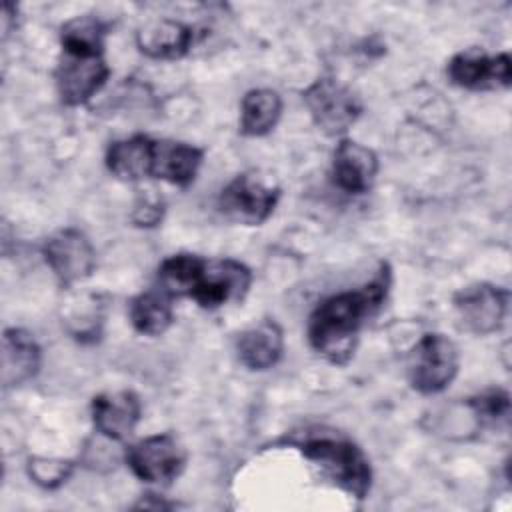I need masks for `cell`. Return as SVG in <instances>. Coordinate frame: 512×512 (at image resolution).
<instances>
[{
    "instance_id": "cell-20",
    "label": "cell",
    "mask_w": 512,
    "mask_h": 512,
    "mask_svg": "<svg viewBox=\"0 0 512 512\" xmlns=\"http://www.w3.org/2000/svg\"><path fill=\"white\" fill-rule=\"evenodd\" d=\"M172 320V298L160 288L142 292L130 302V322L134 330L144 336L164 334L170 328Z\"/></svg>"
},
{
    "instance_id": "cell-5",
    "label": "cell",
    "mask_w": 512,
    "mask_h": 512,
    "mask_svg": "<svg viewBox=\"0 0 512 512\" xmlns=\"http://www.w3.org/2000/svg\"><path fill=\"white\" fill-rule=\"evenodd\" d=\"M302 98L314 124L330 136L344 134L362 112L360 98L330 76L314 80L302 92Z\"/></svg>"
},
{
    "instance_id": "cell-11",
    "label": "cell",
    "mask_w": 512,
    "mask_h": 512,
    "mask_svg": "<svg viewBox=\"0 0 512 512\" xmlns=\"http://www.w3.org/2000/svg\"><path fill=\"white\" fill-rule=\"evenodd\" d=\"M108 74L104 56L62 54L54 74L58 96L66 106H80L102 88Z\"/></svg>"
},
{
    "instance_id": "cell-13",
    "label": "cell",
    "mask_w": 512,
    "mask_h": 512,
    "mask_svg": "<svg viewBox=\"0 0 512 512\" xmlns=\"http://www.w3.org/2000/svg\"><path fill=\"white\" fill-rule=\"evenodd\" d=\"M378 172V158L368 146L344 138L338 142L332 160L334 184L346 194H364L370 190Z\"/></svg>"
},
{
    "instance_id": "cell-6",
    "label": "cell",
    "mask_w": 512,
    "mask_h": 512,
    "mask_svg": "<svg viewBox=\"0 0 512 512\" xmlns=\"http://www.w3.org/2000/svg\"><path fill=\"white\" fill-rule=\"evenodd\" d=\"M186 454L172 434H154L126 450V464L148 484H170L184 468Z\"/></svg>"
},
{
    "instance_id": "cell-15",
    "label": "cell",
    "mask_w": 512,
    "mask_h": 512,
    "mask_svg": "<svg viewBox=\"0 0 512 512\" xmlns=\"http://www.w3.org/2000/svg\"><path fill=\"white\" fill-rule=\"evenodd\" d=\"M194 42V30L178 20L160 18L144 24L136 32L138 50L154 60L182 58Z\"/></svg>"
},
{
    "instance_id": "cell-8",
    "label": "cell",
    "mask_w": 512,
    "mask_h": 512,
    "mask_svg": "<svg viewBox=\"0 0 512 512\" xmlns=\"http://www.w3.org/2000/svg\"><path fill=\"white\" fill-rule=\"evenodd\" d=\"M42 254L62 286H72L88 278L96 264L90 240L76 228L54 232L42 246Z\"/></svg>"
},
{
    "instance_id": "cell-22",
    "label": "cell",
    "mask_w": 512,
    "mask_h": 512,
    "mask_svg": "<svg viewBox=\"0 0 512 512\" xmlns=\"http://www.w3.org/2000/svg\"><path fill=\"white\" fill-rule=\"evenodd\" d=\"M204 260L206 258L188 252H180L162 260V264L158 266V288L170 298H190Z\"/></svg>"
},
{
    "instance_id": "cell-14",
    "label": "cell",
    "mask_w": 512,
    "mask_h": 512,
    "mask_svg": "<svg viewBox=\"0 0 512 512\" xmlns=\"http://www.w3.org/2000/svg\"><path fill=\"white\" fill-rule=\"evenodd\" d=\"M156 140L146 134H136L110 144L106 152L108 170L124 182L154 178Z\"/></svg>"
},
{
    "instance_id": "cell-17",
    "label": "cell",
    "mask_w": 512,
    "mask_h": 512,
    "mask_svg": "<svg viewBox=\"0 0 512 512\" xmlns=\"http://www.w3.org/2000/svg\"><path fill=\"white\" fill-rule=\"evenodd\" d=\"M284 350L282 328L274 320H262L256 326L244 330L236 340V352L240 362L250 370L272 368Z\"/></svg>"
},
{
    "instance_id": "cell-12",
    "label": "cell",
    "mask_w": 512,
    "mask_h": 512,
    "mask_svg": "<svg viewBox=\"0 0 512 512\" xmlns=\"http://www.w3.org/2000/svg\"><path fill=\"white\" fill-rule=\"evenodd\" d=\"M142 404L140 398L130 390L104 392L92 400V422L94 428L108 440H126L132 436L140 422Z\"/></svg>"
},
{
    "instance_id": "cell-21",
    "label": "cell",
    "mask_w": 512,
    "mask_h": 512,
    "mask_svg": "<svg viewBox=\"0 0 512 512\" xmlns=\"http://www.w3.org/2000/svg\"><path fill=\"white\" fill-rule=\"evenodd\" d=\"M106 30V24L96 16H76L60 28L62 52L76 56H102Z\"/></svg>"
},
{
    "instance_id": "cell-9",
    "label": "cell",
    "mask_w": 512,
    "mask_h": 512,
    "mask_svg": "<svg viewBox=\"0 0 512 512\" xmlns=\"http://www.w3.org/2000/svg\"><path fill=\"white\" fill-rule=\"evenodd\" d=\"M508 308V290L478 282L454 294V310L462 326L472 334H490L504 322Z\"/></svg>"
},
{
    "instance_id": "cell-3",
    "label": "cell",
    "mask_w": 512,
    "mask_h": 512,
    "mask_svg": "<svg viewBox=\"0 0 512 512\" xmlns=\"http://www.w3.org/2000/svg\"><path fill=\"white\" fill-rule=\"evenodd\" d=\"M280 198V188L258 172L234 176L218 194L220 214L236 224L258 226L268 220Z\"/></svg>"
},
{
    "instance_id": "cell-16",
    "label": "cell",
    "mask_w": 512,
    "mask_h": 512,
    "mask_svg": "<svg viewBox=\"0 0 512 512\" xmlns=\"http://www.w3.org/2000/svg\"><path fill=\"white\" fill-rule=\"evenodd\" d=\"M40 368V346L22 328H6L2 336V382L6 388L20 386L36 376Z\"/></svg>"
},
{
    "instance_id": "cell-1",
    "label": "cell",
    "mask_w": 512,
    "mask_h": 512,
    "mask_svg": "<svg viewBox=\"0 0 512 512\" xmlns=\"http://www.w3.org/2000/svg\"><path fill=\"white\" fill-rule=\"evenodd\" d=\"M390 282V268L382 264L376 276L362 288L322 300L308 320L310 346L328 362L346 364L354 354L364 322L382 308Z\"/></svg>"
},
{
    "instance_id": "cell-10",
    "label": "cell",
    "mask_w": 512,
    "mask_h": 512,
    "mask_svg": "<svg viewBox=\"0 0 512 512\" xmlns=\"http://www.w3.org/2000/svg\"><path fill=\"white\" fill-rule=\"evenodd\" d=\"M448 78L468 90L508 88L512 80L510 56L506 52L488 56L480 48H466L448 62Z\"/></svg>"
},
{
    "instance_id": "cell-4",
    "label": "cell",
    "mask_w": 512,
    "mask_h": 512,
    "mask_svg": "<svg viewBox=\"0 0 512 512\" xmlns=\"http://www.w3.org/2000/svg\"><path fill=\"white\" fill-rule=\"evenodd\" d=\"M458 348L444 334H424L406 360L408 380L420 394H438L458 374Z\"/></svg>"
},
{
    "instance_id": "cell-25",
    "label": "cell",
    "mask_w": 512,
    "mask_h": 512,
    "mask_svg": "<svg viewBox=\"0 0 512 512\" xmlns=\"http://www.w3.org/2000/svg\"><path fill=\"white\" fill-rule=\"evenodd\" d=\"M132 220L138 226H156L162 220V204L158 198H150V196H142L136 206H134V214Z\"/></svg>"
},
{
    "instance_id": "cell-23",
    "label": "cell",
    "mask_w": 512,
    "mask_h": 512,
    "mask_svg": "<svg viewBox=\"0 0 512 512\" xmlns=\"http://www.w3.org/2000/svg\"><path fill=\"white\" fill-rule=\"evenodd\" d=\"M74 470L70 460L62 458H30L28 460V474L30 478L42 488H58L62 486Z\"/></svg>"
},
{
    "instance_id": "cell-7",
    "label": "cell",
    "mask_w": 512,
    "mask_h": 512,
    "mask_svg": "<svg viewBox=\"0 0 512 512\" xmlns=\"http://www.w3.org/2000/svg\"><path fill=\"white\" fill-rule=\"evenodd\" d=\"M252 282L250 270L232 258L204 260L196 286L192 290V300L202 308H220L230 302H240Z\"/></svg>"
},
{
    "instance_id": "cell-18",
    "label": "cell",
    "mask_w": 512,
    "mask_h": 512,
    "mask_svg": "<svg viewBox=\"0 0 512 512\" xmlns=\"http://www.w3.org/2000/svg\"><path fill=\"white\" fill-rule=\"evenodd\" d=\"M202 156L204 152L192 144L156 140L154 178L166 180L176 186H188L198 174Z\"/></svg>"
},
{
    "instance_id": "cell-24",
    "label": "cell",
    "mask_w": 512,
    "mask_h": 512,
    "mask_svg": "<svg viewBox=\"0 0 512 512\" xmlns=\"http://www.w3.org/2000/svg\"><path fill=\"white\" fill-rule=\"evenodd\" d=\"M470 406L474 410V414L486 422V424H498V422H506L508 420V412H510V398L504 390L492 388L482 392L480 396L470 400Z\"/></svg>"
},
{
    "instance_id": "cell-2",
    "label": "cell",
    "mask_w": 512,
    "mask_h": 512,
    "mask_svg": "<svg viewBox=\"0 0 512 512\" xmlns=\"http://www.w3.org/2000/svg\"><path fill=\"white\" fill-rule=\"evenodd\" d=\"M292 444L346 494L358 500L366 498L372 484V468L362 448L350 438L338 432H320L304 440H292Z\"/></svg>"
},
{
    "instance_id": "cell-19",
    "label": "cell",
    "mask_w": 512,
    "mask_h": 512,
    "mask_svg": "<svg viewBox=\"0 0 512 512\" xmlns=\"http://www.w3.org/2000/svg\"><path fill=\"white\" fill-rule=\"evenodd\" d=\"M282 98L270 88H252L240 102V132L244 136H264L278 124Z\"/></svg>"
}]
</instances>
